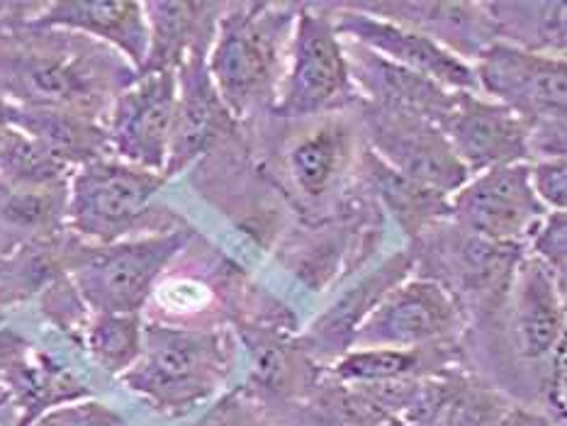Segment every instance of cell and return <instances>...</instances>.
<instances>
[{"label":"cell","mask_w":567,"mask_h":426,"mask_svg":"<svg viewBox=\"0 0 567 426\" xmlns=\"http://www.w3.org/2000/svg\"><path fill=\"white\" fill-rule=\"evenodd\" d=\"M221 8L217 3H144L150 52L140 73L176 71L197 44L213 40Z\"/></svg>","instance_id":"cell-21"},{"label":"cell","mask_w":567,"mask_h":426,"mask_svg":"<svg viewBox=\"0 0 567 426\" xmlns=\"http://www.w3.org/2000/svg\"><path fill=\"white\" fill-rule=\"evenodd\" d=\"M288 56L290 64L276 115L310 117L337 110L355 97L334 15H329L324 6H302L298 10Z\"/></svg>","instance_id":"cell-6"},{"label":"cell","mask_w":567,"mask_h":426,"mask_svg":"<svg viewBox=\"0 0 567 426\" xmlns=\"http://www.w3.org/2000/svg\"><path fill=\"white\" fill-rule=\"evenodd\" d=\"M439 129L471 176L522 164L528 156V127L524 122L512 110L467 91H455L451 113Z\"/></svg>","instance_id":"cell-13"},{"label":"cell","mask_w":567,"mask_h":426,"mask_svg":"<svg viewBox=\"0 0 567 426\" xmlns=\"http://www.w3.org/2000/svg\"><path fill=\"white\" fill-rule=\"evenodd\" d=\"M368 164H371V170H373L382 198L392 205L394 215H400L404 225L414 222L419 227L424 219L449 210L446 198H443V195L431 193L422 186H416V183L406 180L404 176L394 174V170L388 164H382L373 152L368 154Z\"/></svg>","instance_id":"cell-27"},{"label":"cell","mask_w":567,"mask_h":426,"mask_svg":"<svg viewBox=\"0 0 567 426\" xmlns=\"http://www.w3.org/2000/svg\"><path fill=\"white\" fill-rule=\"evenodd\" d=\"M176 71L137 73L110 107L107 144L122 162L164 174L174 132Z\"/></svg>","instance_id":"cell-8"},{"label":"cell","mask_w":567,"mask_h":426,"mask_svg":"<svg viewBox=\"0 0 567 426\" xmlns=\"http://www.w3.org/2000/svg\"><path fill=\"white\" fill-rule=\"evenodd\" d=\"M32 426H127L122 414L97 399L66 402L42 414Z\"/></svg>","instance_id":"cell-28"},{"label":"cell","mask_w":567,"mask_h":426,"mask_svg":"<svg viewBox=\"0 0 567 426\" xmlns=\"http://www.w3.org/2000/svg\"><path fill=\"white\" fill-rule=\"evenodd\" d=\"M424 349H351L331 365V375L341 385H382L400 381H422L436 368Z\"/></svg>","instance_id":"cell-24"},{"label":"cell","mask_w":567,"mask_h":426,"mask_svg":"<svg viewBox=\"0 0 567 426\" xmlns=\"http://www.w3.org/2000/svg\"><path fill=\"white\" fill-rule=\"evenodd\" d=\"M327 8L337 10L334 24L339 34H349L351 40L359 42V46L390 61V64L434 81L446 91L471 93L473 89H477L473 66L465 59L451 54L449 49H443L434 40H429V37L400 28V24L382 18L368 15V12L355 10L347 3Z\"/></svg>","instance_id":"cell-12"},{"label":"cell","mask_w":567,"mask_h":426,"mask_svg":"<svg viewBox=\"0 0 567 426\" xmlns=\"http://www.w3.org/2000/svg\"><path fill=\"white\" fill-rule=\"evenodd\" d=\"M8 120L12 127L28 134L69 168L105 158L110 149L105 127L97 125L93 117L8 103Z\"/></svg>","instance_id":"cell-22"},{"label":"cell","mask_w":567,"mask_h":426,"mask_svg":"<svg viewBox=\"0 0 567 426\" xmlns=\"http://www.w3.org/2000/svg\"><path fill=\"white\" fill-rule=\"evenodd\" d=\"M412 263L414 259L410 253H394L378 271L365 276L359 285L343 292L307 332L310 351L322 359H341L343 353L351 351L353 336L359 334L363 322L394 288L404 283V278L412 271Z\"/></svg>","instance_id":"cell-18"},{"label":"cell","mask_w":567,"mask_h":426,"mask_svg":"<svg viewBox=\"0 0 567 426\" xmlns=\"http://www.w3.org/2000/svg\"><path fill=\"white\" fill-rule=\"evenodd\" d=\"M534 251L544 266H548L565 283L567 271V217L565 212H550L534 231Z\"/></svg>","instance_id":"cell-30"},{"label":"cell","mask_w":567,"mask_h":426,"mask_svg":"<svg viewBox=\"0 0 567 426\" xmlns=\"http://www.w3.org/2000/svg\"><path fill=\"white\" fill-rule=\"evenodd\" d=\"M6 422V412H3V405H0V424Z\"/></svg>","instance_id":"cell-36"},{"label":"cell","mask_w":567,"mask_h":426,"mask_svg":"<svg viewBox=\"0 0 567 426\" xmlns=\"http://www.w3.org/2000/svg\"><path fill=\"white\" fill-rule=\"evenodd\" d=\"M528 180L538 202L553 212H565L567 205V166L565 158H538L528 166Z\"/></svg>","instance_id":"cell-31"},{"label":"cell","mask_w":567,"mask_h":426,"mask_svg":"<svg viewBox=\"0 0 567 426\" xmlns=\"http://www.w3.org/2000/svg\"><path fill=\"white\" fill-rule=\"evenodd\" d=\"M193 426H278L270 414L244 393H227Z\"/></svg>","instance_id":"cell-29"},{"label":"cell","mask_w":567,"mask_h":426,"mask_svg":"<svg viewBox=\"0 0 567 426\" xmlns=\"http://www.w3.org/2000/svg\"><path fill=\"white\" fill-rule=\"evenodd\" d=\"M477 89L512 110L526 127L567 115L565 56L524 52L492 42L475 56Z\"/></svg>","instance_id":"cell-7"},{"label":"cell","mask_w":567,"mask_h":426,"mask_svg":"<svg viewBox=\"0 0 567 426\" xmlns=\"http://www.w3.org/2000/svg\"><path fill=\"white\" fill-rule=\"evenodd\" d=\"M209 44H213V40L197 44L176 69L178 97L164 168L166 180L186 170L195 158H200L231 122L227 105L221 103L215 83L209 79Z\"/></svg>","instance_id":"cell-14"},{"label":"cell","mask_w":567,"mask_h":426,"mask_svg":"<svg viewBox=\"0 0 567 426\" xmlns=\"http://www.w3.org/2000/svg\"><path fill=\"white\" fill-rule=\"evenodd\" d=\"M461 312L436 280L400 283L368 316L351 349H422L455 336Z\"/></svg>","instance_id":"cell-11"},{"label":"cell","mask_w":567,"mask_h":426,"mask_svg":"<svg viewBox=\"0 0 567 426\" xmlns=\"http://www.w3.org/2000/svg\"><path fill=\"white\" fill-rule=\"evenodd\" d=\"M347 154L349 132L341 125H324L292 146L288 166L298 188L310 198H319L337 180Z\"/></svg>","instance_id":"cell-25"},{"label":"cell","mask_w":567,"mask_h":426,"mask_svg":"<svg viewBox=\"0 0 567 426\" xmlns=\"http://www.w3.org/2000/svg\"><path fill=\"white\" fill-rule=\"evenodd\" d=\"M229 368L231 344L221 332L146 324L140 359L120 381L156 412L183 417L217 395Z\"/></svg>","instance_id":"cell-3"},{"label":"cell","mask_w":567,"mask_h":426,"mask_svg":"<svg viewBox=\"0 0 567 426\" xmlns=\"http://www.w3.org/2000/svg\"><path fill=\"white\" fill-rule=\"evenodd\" d=\"M347 61L351 79L359 81L375 97L378 107L424 117L436 127L449 117L455 91H446L434 81L394 66L363 46L351 56L347 54Z\"/></svg>","instance_id":"cell-19"},{"label":"cell","mask_w":567,"mask_h":426,"mask_svg":"<svg viewBox=\"0 0 567 426\" xmlns=\"http://www.w3.org/2000/svg\"><path fill=\"white\" fill-rule=\"evenodd\" d=\"M64 186H10L0 180V259L32 243L56 239L66 222Z\"/></svg>","instance_id":"cell-20"},{"label":"cell","mask_w":567,"mask_h":426,"mask_svg":"<svg viewBox=\"0 0 567 426\" xmlns=\"http://www.w3.org/2000/svg\"><path fill=\"white\" fill-rule=\"evenodd\" d=\"M288 6L231 3L219 12L207 71L231 117H244L276 97L290 28Z\"/></svg>","instance_id":"cell-2"},{"label":"cell","mask_w":567,"mask_h":426,"mask_svg":"<svg viewBox=\"0 0 567 426\" xmlns=\"http://www.w3.org/2000/svg\"><path fill=\"white\" fill-rule=\"evenodd\" d=\"M365 122L378 152L375 156L394 174L443 198L458 193L471 180L449 139L429 120L373 105Z\"/></svg>","instance_id":"cell-9"},{"label":"cell","mask_w":567,"mask_h":426,"mask_svg":"<svg viewBox=\"0 0 567 426\" xmlns=\"http://www.w3.org/2000/svg\"><path fill=\"white\" fill-rule=\"evenodd\" d=\"M10 129V120H8V101L3 95H0V146H3L6 134Z\"/></svg>","instance_id":"cell-34"},{"label":"cell","mask_w":567,"mask_h":426,"mask_svg":"<svg viewBox=\"0 0 567 426\" xmlns=\"http://www.w3.org/2000/svg\"><path fill=\"white\" fill-rule=\"evenodd\" d=\"M144 324L140 314L95 312L83 329L85 349L93 361L110 375H125L142 353Z\"/></svg>","instance_id":"cell-26"},{"label":"cell","mask_w":567,"mask_h":426,"mask_svg":"<svg viewBox=\"0 0 567 426\" xmlns=\"http://www.w3.org/2000/svg\"><path fill=\"white\" fill-rule=\"evenodd\" d=\"M190 229L171 227L142 239L64 253L71 285L93 312L140 314L156 280L186 249Z\"/></svg>","instance_id":"cell-4"},{"label":"cell","mask_w":567,"mask_h":426,"mask_svg":"<svg viewBox=\"0 0 567 426\" xmlns=\"http://www.w3.org/2000/svg\"><path fill=\"white\" fill-rule=\"evenodd\" d=\"M553 365L548 373V381L544 385V407L546 417L553 426H565V407H567V371H565V341L550 353Z\"/></svg>","instance_id":"cell-32"},{"label":"cell","mask_w":567,"mask_h":426,"mask_svg":"<svg viewBox=\"0 0 567 426\" xmlns=\"http://www.w3.org/2000/svg\"><path fill=\"white\" fill-rule=\"evenodd\" d=\"M514 332L528 361L550 356L565 341V283L538 259L516 268Z\"/></svg>","instance_id":"cell-17"},{"label":"cell","mask_w":567,"mask_h":426,"mask_svg":"<svg viewBox=\"0 0 567 426\" xmlns=\"http://www.w3.org/2000/svg\"><path fill=\"white\" fill-rule=\"evenodd\" d=\"M32 30H56L85 34L89 40L110 44L140 73L150 52L144 3L134 0H59L40 6L28 22Z\"/></svg>","instance_id":"cell-15"},{"label":"cell","mask_w":567,"mask_h":426,"mask_svg":"<svg viewBox=\"0 0 567 426\" xmlns=\"http://www.w3.org/2000/svg\"><path fill=\"white\" fill-rule=\"evenodd\" d=\"M449 210L467 231L499 243L534 237L546 217V207L538 202L528 180L526 164L477 174L458 193H453Z\"/></svg>","instance_id":"cell-10"},{"label":"cell","mask_w":567,"mask_h":426,"mask_svg":"<svg viewBox=\"0 0 567 426\" xmlns=\"http://www.w3.org/2000/svg\"><path fill=\"white\" fill-rule=\"evenodd\" d=\"M12 302H18V300H16V298H12V295H10V292H8V290H6L3 285H0V316H3V312H6L8 308H10V304H12Z\"/></svg>","instance_id":"cell-35"},{"label":"cell","mask_w":567,"mask_h":426,"mask_svg":"<svg viewBox=\"0 0 567 426\" xmlns=\"http://www.w3.org/2000/svg\"><path fill=\"white\" fill-rule=\"evenodd\" d=\"M164 183V174L110 158L83 164L69 178L66 222L101 247L117 243L144 225Z\"/></svg>","instance_id":"cell-5"},{"label":"cell","mask_w":567,"mask_h":426,"mask_svg":"<svg viewBox=\"0 0 567 426\" xmlns=\"http://www.w3.org/2000/svg\"><path fill=\"white\" fill-rule=\"evenodd\" d=\"M137 73H125L115 56L89 46V37L37 40L0 54V95L12 105L64 110L93 117L110 93H120Z\"/></svg>","instance_id":"cell-1"},{"label":"cell","mask_w":567,"mask_h":426,"mask_svg":"<svg viewBox=\"0 0 567 426\" xmlns=\"http://www.w3.org/2000/svg\"><path fill=\"white\" fill-rule=\"evenodd\" d=\"M497 426H553V422L546 417V414L512 405Z\"/></svg>","instance_id":"cell-33"},{"label":"cell","mask_w":567,"mask_h":426,"mask_svg":"<svg viewBox=\"0 0 567 426\" xmlns=\"http://www.w3.org/2000/svg\"><path fill=\"white\" fill-rule=\"evenodd\" d=\"M368 15L419 32L461 59H475L495 42L483 3H347Z\"/></svg>","instance_id":"cell-16"},{"label":"cell","mask_w":567,"mask_h":426,"mask_svg":"<svg viewBox=\"0 0 567 426\" xmlns=\"http://www.w3.org/2000/svg\"><path fill=\"white\" fill-rule=\"evenodd\" d=\"M495 32V42L524 52L565 56L567 6L548 3H483Z\"/></svg>","instance_id":"cell-23"}]
</instances>
